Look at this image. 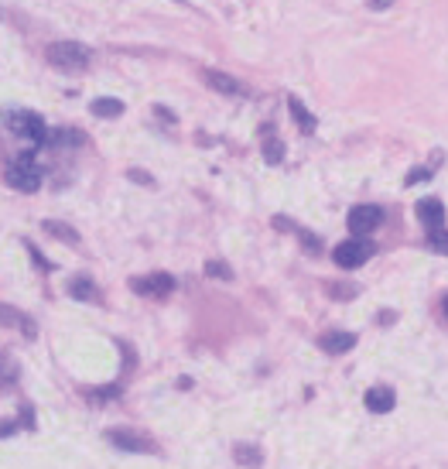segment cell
Here are the masks:
<instances>
[{"label":"cell","instance_id":"cell-9","mask_svg":"<svg viewBox=\"0 0 448 469\" xmlns=\"http://www.w3.org/2000/svg\"><path fill=\"white\" fill-rule=\"evenodd\" d=\"M394 404H397V397H394L390 387H369V390H366V408H369L373 415H387Z\"/></svg>","mask_w":448,"mask_h":469},{"label":"cell","instance_id":"cell-26","mask_svg":"<svg viewBox=\"0 0 448 469\" xmlns=\"http://www.w3.org/2000/svg\"><path fill=\"white\" fill-rule=\"evenodd\" d=\"M274 226H277V230H294V223L284 219V216H274Z\"/></svg>","mask_w":448,"mask_h":469},{"label":"cell","instance_id":"cell-24","mask_svg":"<svg viewBox=\"0 0 448 469\" xmlns=\"http://www.w3.org/2000/svg\"><path fill=\"white\" fill-rule=\"evenodd\" d=\"M154 113H158L165 123H175V113H172V110H165V106H154Z\"/></svg>","mask_w":448,"mask_h":469},{"label":"cell","instance_id":"cell-23","mask_svg":"<svg viewBox=\"0 0 448 469\" xmlns=\"http://www.w3.org/2000/svg\"><path fill=\"white\" fill-rule=\"evenodd\" d=\"M425 179H431V168H414V172L407 175V186H418V182H425Z\"/></svg>","mask_w":448,"mask_h":469},{"label":"cell","instance_id":"cell-10","mask_svg":"<svg viewBox=\"0 0 448 469\" xmlns=\"http://www.w3.org/2000/svg\"><path fill=\"white\" fill-rule=\"evenodd\" d=\"M205 83L216 90V93H223V96H243L247 90L233 79V76H226V72H216V69H205Z\"/></svg>","mask_w":448,"mask_h":469},{"label":"cell","instance_id":"cell-7","mask_svg":"<svg viewBox=\"0 0 448 469\" xmlns=\"http://www.w3.org/2000/svg\"><path fill=\"white\" fill-rule=\"evenodd\" d=\"M130 288L137 291V295H154V298H165V295H172L175 291V278L172 275H151V278H134Z\"/></svg>","mask_w":448,"mask_h":469},{"label":"cell","instance_id":"cell-6","mask_svg":"<svg viewBox=\"0 0 448 469\" xmlns=\"http://www.w3.org/2000/svg\"><path fill=\"white\" fill-rule=\"evenodd\" d=\"M106 439H110L113 446L127 449V452H154V442H151V439H144V435H137V432H127V428H110Z\"/></svg>","mask_w":448,"mask_h":469},{"label":"cell","instance_id":"cell-3","mask_svg":"<svg viewBox=\"0 0 448 469\" xmlns=\"http://www.w3.org/2000/svg\"><path fill=\"white\" fill-rule=\"evenodd\" d=\"M7 127L14 130V134H21V137H28L34 148L38 144H45L48 137H52V130L45 127V120L38 117V113H28V110H17V113H7Z\"/></svg>","mask_w":448,"mask_h":469},{"label":"cell","instance_id":"cell-8","mask_svg":"<svg viewBox=\"0 0 448 469\" xmlns=\"http://www.w3.org/2000/svg\"><path fill=\"white\" fill-rule=\"evenodd\" d=\"M418 219L428 226V233L442 230V223H445V202L442 199H421L418 202Z\"/></svg>","mask_w":448,"mask_h":469},{"label":"cell","instance_id":"cell-12","mask_svg":"<svg viewBox=\"0 0 448 469\" xmlns=\"http://www.w3.org/2000/svg\"><path fill=\"white\" fill-rule=\"evenodd\" d=\"M41 226H45V233H52L55 240H62V243H69V247H79V233H76L69 223H59V219H45Z\"/></svg>","mask_w":448,"mask_h":469},{"label":"cell","instance_id":"cell-5","mask_svg":"<svg viewBox=\"0 0 448 469\" xmlns=\"http://www.w3.org/2000/svg\"><path fill=\"white\" fill-rule=\"evenodd\" d=\"M380 223H383V209H380V206H356V209L349 212V230H353V237H369Z\"/></svg>","mask_w":448,"mask_h":469},{"label":"cell","instance_id":"cell-16","mask_svg":"<svg viewBox=\"0 0 448 469\" xmlns=\"http://www.w3.org/2000/svg\"><path fill=\"white\" fill-rule=\"evenodd\" d=\"M287 110H291V117L298 120V127H301L305 134H312V130H315V117L301 106V99H298V96H287Z\"/></svg>","mask_w":448,"mask_h":469},{"label":"cell","instance_id":"cell-15","mask_svg":"<svg viewBox=\"0 0 448 469\" xmlns=\"http://www.w3.org/2000/svg\"><path fill=\"white\" fill-rule=\"evenodd\" d=\"M3 322L17 326V329H21V332H24L28 339H34V336H38V326H34V322H31L28 315H21L17 308H10V305H3Z\"/></svg>","mask_w":448,"mask_h":469},{"label":"cell","instance_id":"cell-27","mask_svg":"<svg viewBox=\"0 0 448 469\" xmlns=\"http://www.w3.org/2000/svg\"><path fill=\"white\" fill-rule=\"evenodd\" d=\"M366 3H369V7H373V10H387V7H390V3H394V0H366Z\"/></svg>","mask_w":448,"mask_h":469},{"label":"cell","instance_id":"cell-4","mask_svg":"<svg viewBox=\"0 0 448 469\" xmlns=\"http://www.w3.org/2000/svg\"><path fill=\"white\" fill-rule=\"evenodd\" d=\"M373 254H376V247H373L369 240L356 237V240H346V243H339V247L332 250V261H336L339 268L353 271V268H359V264H366Z\"/></svg>","mask_w":448,"mask_h":469},{"label":"cell","instance_id":"cell-17","mask_svg":"<svg viewBox=\"0 0 448 469\" xmlns=\"http://www.w3.org/2000/svg\"><path fill=\"white\" fill-rule=\"evenodd\" d=\"M233 456H236L240 466H261V463H264V452H261L257 446H247V442L233 446Z\"/></svg>","mask_w":448,"mask_h":469},{"label":"cell","instance_id":"cell-13","mask_svg":"<svg viewBox=\"0 0 448 469\" xmlns=\"http://www.w3.org/2000/svg\"><path fill=\"white\" fill-rule=\"evenodd\" d=\"M92 117H103V120H113V117H120L123 113V103L120 99H113V96H99V99H92Z\"/></svg>","mask_w":448,"mask_h":469},{"label":"cell","instance_id":"cell-19","mask_svg":"<svg viewBox=\"0 0 448 469\" xmlns=\"http://www.w3.org/2000/svg\"><path fill=\"white\" fill-rule=\"evenodd\" d=\"M281 158H284V144L277 137H267L264 141V161L267 165H281Z\"/></svg>","mask_w":448,"mask_h":469},{"label":"cell","instance_id":"cell-21","mask_svg":"<svg viewBox=\"0 0 448 469\" xmlns=\"http://www.w3.org/2000/svg\"><path fill=\"white\" fill-rule=\"evenodd\" d=\"M428 243H431V250H438V254H448V230H431L428 233Z\"/></svg>","mask_w":448,"mask_h":469},{"label":"cell","instance_id":"cell-25","mask_svg":"<svg viewBox=\"0 0 448 469\" xmlns=\"http://www.w3.org/2000/svg\"><path fill=\"white\" fill-rule=\"evenodd\" d=\"M130 179H134V182H144V186H151V175H144V172H137V168H130Z\"/></svg>","mask_w":448,"mask_h":469},{"label":"cell","instance_id":"cell-11","mask_svg":"<svg viewBox=\"0 0 448 469\" xmlns=\"http://www.w3.org/2000/svg\"><path fill=\"white\" fill-rule=\"evenodd\" d=\"M318 346L325 350V353H349L353 346H356V336L353 332H325L322 339H318Z\"/></svg>","mask_w":448,"mask_h":469},{"label":"cell","instance_id":"cell-2","mask_svg":"<svg viewBox=\"0 0 448 469\" xmlns=\"http://www.w3.org/2000/svg\"><path fill=\"white\" fill-rule=\"evenodd\" d=\"M3 179H7V186L17 188V192H38L41 188V168L34 165V154L24 151V154H17L3 168Z\"/></svg>","mask_w":448,"mask_h":469},{"label":"cell","instance_id":"cell-20","mask_svg":"<svg viewBox=\"0 0 448 469\" xmlns=\"http://www.w3.org/2000/svg\"><path fill=\"white\" fill-rule=\"evenodd\" d=\"M205 275H209V278H219V281H233V268L223 264V261H209V264H205Z\"/></svg>","mask_w":448,"mask_h":469},{"label":"cell","instance_id":"cell-22","mask_svg":"<svg viewBox=\"0 0 448 469\" xmlns=\"http://www.w3.org/2000/svg\"><path fill=\"white\" fill-rule=\"evenodd\" d=\"M329 295H332V298H353L356 288H353V284H329Z\"/></svg>","mask_w":448,"mask_h":469},{"label":"cell","instance_id":"cell-18","mask_svg":"<svg viewBox=\"0 0 448 469\" xmlns=\"http://www.w3.org/2000/svg\"><path fill=\"white\" fill-rule=\"evenodd\" d=\"M69 291H72V298H79V301H96L99 295H96V284L86 281V278H76V281L69 284Z\"/></svg>","mask_w":448,"mask_h":469},{"label":"cell","instance_id":"cell-28","mask_svg":"<svg viewBox=\"0 0 448 469\" xmlns=\"http://www.w3.org/2000/svg\"><path fill=\"white\" fill-rule=\"evenodd\" d=\"M445 315H448V298H445Z\"/></svg>","mask_w":448,"mask_h":469},{"label":"cell","instance_id":"cell-1","mask_svg":"<svg viewBox=\"0 0 448 469\" xmlns=\"http://www.w3.org/2000/svg\"><path fill=\"white\" fill-rule=\"evenodd\" d=\"M45 59L55 69H62V72H83V69H90V48L79 45V41H52L45 48Z\"/></svg>","mask_w":448,"mask_h":469},{"label":"cell","instance_id":"cell-14","mask_svg":"<svg viewBox=\"0 0 448 469\" xmlns=\"http://www.w3.org/2000/svg\"><path fill=\"white\" fill-rule=\"evenodd\" d=\"M52 144H65V148H83L86 144V134L83 130H72V127H59V130H52V137H48Z\"/></svg>","mask_w":448,"mask_h":469}]
</instances>
